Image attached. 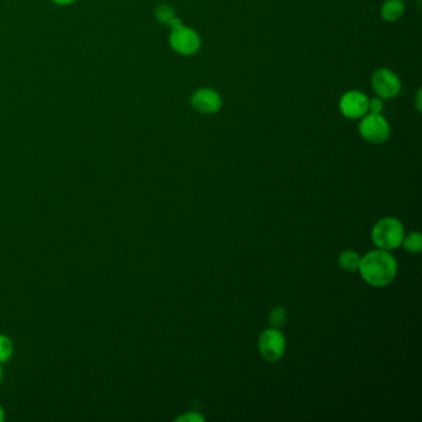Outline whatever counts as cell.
I'll list each match as a JSON object with an SVG mask.
<instances>
[{"instance_id":"obj_8","label":"cell","mask_w":422,"mask_h":422,"mask_svg":"<svg viewBox=\"0 0 422 422\" xmlns=\"http://www.w3.org/2000/svg\"><path fill=\"white\" fill-rule=\"evenodd\" d=\"M369 98L359 91H348L340 99V111L348 119H360L368 114Z\"/></svg>"},{"instance_id":"obj_18","label":"cell","mask_w":422,"mask_h":422,"mask_svg":"<svg viewBox=\"0 0 422 422\" xmlns=\"http://www.w3.org/2000/svg\"><path fill=\"white\" fill-rule=\"evenodd\" d=\"M415 103H416V109L418 112H421V90H418L415 97Z\"/></svg>"},{"instance_id":"obj_15","label":"cell","mask_w":422,"mask_h":422,"mask_svg":"<svg viewBox=\"0 0 422 422\" xmlns=\"http://www.w3.org/2000/svg\"><path fill=\"white\" fill-rule=\"evenodd\" d=\"M384 109L383 99L377 97V98H372L369 99V104H368V113L369 114H382Z\"/></svg>"},{"instance_id":"obj_14","label":"cell","mask_w":422,"mask_h":422,"mask_svg":"<svg viewBox=\"0 0 422 422\" xmlns=\"http://www.w3.org/2000/svg\"><path fill=\"white\" fill-rule=\"evenodd\" d=\"M14 355V343L9 337L0 335V363H5Z\"/></svg>"},{"instance_id":"obj_10","label":"cell","mask_w":422,"mask_h":422,"mask_svg":"<svg viewBox=\"0 0 422 422\" xmlns=\"http://www.w3.org/2000/svg\"><path fill=\"white\" fill-rule=\"evenodd\" d=\"M405 13L403 0H385L380 8V16L388 23L398 21Z\"/></svg>"},{"instance_id":"obj_5","label":"cell","mask_w":422,"mask_h":422,"mask_svg":"<svg viewBox=\"0 0 422 422\" xmlns=\"http://www.w3.org/2000/svg\"><path fill=\"white\" fill-rule=\"evenodd\" d=\"M372 87L382 99H393L401 91V81L390 68L380 67L372 75Z\"/></svg>"},{"instance_id":"obj_3","label":"cell","mask_w":422,"mask_h":422,"mask_svg":"<svg viewBox=\"0 0 422 422\" xmlns=\"http://www.w3.org/2000/svg\"><path fill=\"white\" fill-rule=\"evenodd\" d=\"M359 134L370 144H383L391 135V128L388 120L382 114H365L360 118Z\"/></svg>"},{"instance_id":"obj_19","label":"cell","mask_w":422,"mask_h":422,"mask_svg":"<svg viewBox=\"0 0 422 422\" xmlns=\"http://www.w3.org/2000/svg\"><path fill=\"white\" fill-rule=\"evenodd\" d=\"M5 420V410L3 406H0V422H3Z\"/></svg>"},{"instance_id":"obj_20","label":"cell","mask_w":422,"mask_h":422,"mask_svg":"<svg viewBox=\"0 0 422 422\" xmlns=\"http://www.w3.org/2000/svg\"><path fill=\"white\" fill-rule=\"evenodd\" d=\"M1 379H3V368H1V363H0V383H1Z\"/></svg>"},{"instance_id":"obj_11","label":"cell","mask_w":422,"mask_h":422,"mask_svg":"<svg viewBox=\"0 0 422 422\" xmlns=\"http://www.w3.org/2000/svg\"><path fill=\"white\" fill-rule=\"evenodd\" d=\"M360 256L355 250H345L338 258V264L345 271H357L359 269Z\"/></svg>"},{"instance_id":"obj_4","label":"cell","mask_w":422,"mask_h":422,"mask_svg":"<svg viewBox=\"0 0 422 422\" xmlns=\"http://www.w3.org/2000/svg\"><path fill=\"white\" fill-rule=\"evenodd\" d=\"M168 43L175 53L183 56H192L201 48V36L196 30L186 25H181L176 29H171Z\"/></svg>"},{"instance_id":"obj_2","label":"cell","mask_w":422,"mask_h":422,"mask_svg":"<svg viewBox=\"0 0 422 422\" xmlns=\"http://www.w3.org/2000/svg\"><path fill=\"white\" fill-rule=\"evenodd\" d=\"M372 239L379 249L394 250L401 245L404 239V227L401 222L393 218L385 217L377 222L372 230Z\"/></svg>"},{"instance_id":"obj_9","label":"cell","mask_w":422,"mask_h":422,"mask_svg":"<svg viewBox=\"0 0 422 422\" xmlns=\"http://www.w3.org/2000/svg\"><path fill=\"white\" fill-rule=\"evenodd\" d=\"M153 13H155V18H156V20H158L160 24L170 26L171 29H176V28L183 25V20L178 18L176 13H175V9H173L171 5H158Z\"/></svg>"},{"instance_id":"obj_1","label":"cell","mask_w":422,"mask_h":422,"mask_svg":"<svg viewBox=\"0 0 422 422\" xmlns=\"http://www.w3.org/2000/svg\"><path fill=\"white\" fill-rule=\"evenodd\" d=\"M360 275L374 288H384L393 283L398 274V263L393 255L383 249L373 250L360 258Z\"/></svg>"},{"instance_id":"obj_7","label":"cell","mask_w":422,"mask_h":422,"mask_svg":"<svg viewBox=\"0 0 422 422\" xmlns=\"http://www.w3.org/2000/svg\"><path fill=\"white\" fill-rule=\"evenodd\" d=\"M190 102L195 111L206 115L216 114L223 106L221 94L213 88H198L192 93Z\"/></svg>"},{"instance_id":"obj_13","label":"cell","mask_w":422,"mask_h":422,"mask_svg":"<svg viewBox=\"0 0 422 422\" xmlns=\"http://www.w3.org/2000/svg\"><path fill=\"white\" fill-rule=\"evenodd\" d=\"M269 322L274 328H281L286 325L288 322V311L283 307H274L273 310L269 313Z\"/></svg>"},{"instance_id":"obj_12","label":"cell","mask_w":422,"mask_h":422,"mask_svg":"<svg viewBox=\"0 0 422 422\" xmlns=\"http://www.w3.org/2000/svg\"><path fill=\"white\" fill-rule=\"evenodd\" d=\"M401 244L404 245V248L409 253L411 254H418L422 249V235L420 232H413L410 233L408 237L404 238Z\"/></svg>"},{"instance_id":"obj_16","label":"cell","mask_w":422,"mask_h":422,"mask_svg":"<svg viewBox=\"0 0 422 422\" xmlns=\"http://www.w3.org/2000/svg\"><path fill=\"white\" fill-rule=\"evenodd\" d=\"M178 422H203L206 421V418L201 416L200 413H188L185 415H181L180 418H176Z\"/></svg>"},{"instance_id":"obj_6","label":"cell","mask_w":422,"mask_h":422,"mask_svg":"<svg viewBox=\"0 0 422 422\" xmlns=\"http://www.w3.org/2000/svg\"><path fill=\"white\" fill-rule=\"evenodd\" d=\"M260 355L268 362H276L283 357L286 350V338L278 328L265 330L258 342Z\"/></svg>"},{"instance_id":"obj_17","label":"cell","mask_w":422,"mask_h":422,"mask_svg":"<svg viewBox=\"0 0 422 422\" xmlns=\"http://www.w3.org/2000/svg\"><path fill=\"white\" fill-rule=\"evenodd\" d=\"M50 1L58 6H68V5H72L76 0H50Z\"/></svg>"}]
</instances>
